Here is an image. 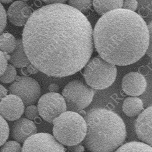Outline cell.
I'll return each mask as SVG.
<instances>
[{
    "label": "cell",
    "mask_w": 152,
    "mask_h": 152,
    "mask_svg": "<svg viewBox=\"0 0 152 152\" xmlns=\"http://www.w3.org/2000/svg\"><path fill=\"white\" fill-rule=\"evenodd\" d=\"M26 67H27L28 72L29 74H36L39 72L38 69L31 63Z\"/></svg>",
    "instance_id": "f546056e"
},
{
    "label": "cell",
    "mask_w": 152,
    "mask_h": 152,
    "mask_svg": "<svg viewBox=\"0 0 152 152\" xmlns=\"http://www.w3.org/2000/svg\"><path fill=\"white\" fill-rule=\"evenodd\" d=\"M7 94V90L5 87L0 84V102Z\"/></svg>",
    "instance_id": "4dcf8cb0"
},
{
    "label": "cell",
    "mask_w": 152,
    "mask_h": 152,
    "mask_svg": "<svg viewBox=\"0 0 152 152\" xmlns=\"http://www.w3.org/2000/svg\"><path fill=\"white\" fill-rule=\"evenodd\" d=\"M24 112V104L22 99L16 95H6L0 102V114L7 121L18 120Z\"/></svg>",
    "instance_id": "30bf717a"
},
{
    "label": "cell",
    "mask_w": 152,
    "mask_h": 152,
    "mask_svg": "<svg viewBox=\"0 0 152 152\" xmlns=\"http://www.w3.org/2000/svg\"><path fill=\"white\" fill-rule=\"evenodd\" d=\"M143 102L140 98L129 97L124 100L122 110L127 116L134 117L138 115L143 110Z\"/></svg>",
    "instance_id": "e0dca14e"
},
{
    "label": "cell",
    "mask_w": 152,
    "mask_h": 152,
    "mask_svg": "<svg viewBox=\"0 0 152 152\" xmlns=\"http://www.w3.org/2000/svg\"><path fill=\"white\" fill-rule=\"evenodd\" d=\"M32 13V8L26 2L16 1L10 6L6 14L11 24L22 27L25 26Z\"/></svg>",
    "instance_id": "4fadbf2b"
},
{
    "label": "cell",
    "mask_w": 152,
    "mask_h": 152,
    "mask_svg": "<svg viewBox=\"0 0 152 152\" xmlns=\"http://www.w3.org/2000/svg\"><path fill=\"white\" fill-rule=\"evenodd\" d=\"M0 152H22V147L18 141H7L2 145Z\"/></svg>",
    "instance_id": "603a6c76"
},
{
    "label": "cell",
    "mask_w": 152,
    "mask_h": 152,
    "mask_svg": "<svg viewBox=\"0 0 152 152\" xmlns=\"http://www.w3.org/2000/svg\"><path fill=\"white\" fill-rule=\"evenodd\" d=\"M49 88L50 92H58L59 90V86L56 83H51L50 85Z\"/></svg>",
    "instance_id": "1f68e13d"
},
{
    "label": "cell",
    "mask_w": 152,
    "mask_h": 152,
    "mask_svg": "<svg viewBox=\"0 0 152 152\" xmlns=\"http://www.w3.org/2000/svg\"><path fill=\"white\" fill-rule=\"evenodd\" d=\"M7 24V14L5 9L0 3V34L4 31Z\"/></svg>",
    "instance_id": "d4e9b609"
},
{
    "label": "cell",
    "mask_w": 152,
    "mask_h": 152,
    "mask_svg": "<svg viewBox=\"0 0 152 152\" xmlns=\"http://www.w3.org/2000/svg\"><path fill=\"white\" fill-rule=\"evenodd\" d=\"M147 80L142 74L131 72L126 75L122 81V88L126 94L131 96H140L147 88Z\"/></svg>",
    "instance_id": "8fae6325"
},
{
    "label": "cell",
    "mask_w": 152,
    "mask_h": 152,
    "mask_svg": "<svg viewBox=\"0 0 152 152\" xmlns=\"http://www.w3.org/2000/svg\"><path fill=\"white\" fill-rule=\"evenodd\" d=\"M84 68L83 77L87 85L92 89H106L112 85L116 78V66L104 60L99 55L88 60Z\"/></svg>",
    "instance_id": "5b68a950"
},
{
    "label": "cell",
    "mask_w": 152,
    "mask_h": 152,
    "mask_svg": "<svg viewBox=\"0 0 152 152\" xmlns=\"http://www.w3.org/2000/svg\"><path fill=\"white\" fill-rule=\"evenodd\" d=\"M7 65V60L6 58L5 54L0 51V76L6 71Z\"/></svg>",
    "instance_id": "4316f807"
},
{
    "label": "cell",
    "mask_w": 152,
    "mask_h": 152,
    "mask_svg": "<svg viewBox=\"0 0 152 152\" xmlns=\"http://www.w3.org/2000/svg\"><path fill=\"white\" fill-rule=\"evenodd\" d=\"M37 128L32 121L20 118L12 125L11 135L18 142H24L29 137L36 134Z\"/></svg>",
    "instance_id": "5bb4252c"
},
{
    "label": "cell",
    "mask_w": 152,
    "mask_h": 152,
    "mask_svg": "<svg viewBox=\"0 0 152 152\" xmlns=\"http://www.w3.org/2000/svg\"><path fill=\"white\" fill-rule=\"evenodd\" d=\"M16 45V39L11 33L6 32L0 34V51L7 54L11 53Z\"/></svg>",
    "instance_id": "d6986e66"
},
{
    "label": "cell",
    "mask_w": 152,
    "mask_h": 152,
    "mask_svg": "<svg viewBox=\"0 0 152 152\" xmlns=\"http://www.w3.org/2000/svg\"><path fill=\"white\" fill-rule=\"evenodd\" d=\"M9 132V126L7 121L0 114V147L7 140Z\"/></svg>",
    "instance_id": "7402d4cb"
},
{
    "label": "cell",
    "mask_w": 152,
    "mask_h": 152,
    "mask_svg": "<svg viewBox=\"0 0 152 152\" xmlns=\"http://www.w3.org/2000/svg\"><path fill=\"white\" fill-rule=\"evenodd\" d=\"M124 0H92V5L99 15H103L109 11L121 9Z\"/></svg>",
    "instance_id": "2e32d148"
},
{
    "label": "cell",
    "mask_w": 152,
    "mask_h": 152,
    "mask_svg": "<svg viewBox=\"0 0 152 152\" xmlns=\"http://www.w3.org/2000/svg\"><path fill=\"white\" fill-rule=\"evenodd\" d=\"M16 77L15 67L11 64H8L6 71L0 76V81L5 83H9L14 81Z\"/></svg>",
    "instance_id": "44dd1931"
},
{
    "label": "cell",
    "mask_w": 152,
    "mask_h": 152,
    "mask_svg": "<svg viewBox=\"0 0 152 152\" xmlns=\"http://www.w3.org/2000/svg\"><path fill=\"white\" fill-rule=\"evenodd\" d=\"M69 4L78 11L84 13L90 9L92 0H69Z\"/></svg>",
    "instance_id": "ffe728a7"
},
{
    "label": "cell",
    "mask_w": 152,
    "mask_h": 152,
    "mask_svg": "<svg viewBox=\"0 0 152 152\" xmlns=\"http://www.w3.org/2000/svg\"><path fill=\"white\" fill-rule=\"evenodd\" d=\"M114 152H152V148L143 142L131 141L121 145Z\"/></svg>",
    "instance_id": "ac0fdd59"
},
{
    "label": "cell",
    "mask_w": 152,
    "mask_h": 152,
    "mask_svg": "<svg viewBox=\"0 0 152 152\" xmlns=\"http://www.w3.org/2000/svg\"><path fill=\"white\" fill-rule=\"evenodd\" d=\"M94 94L92 88L80 80L70 82L62 91L66 110L77 113L87 108L92 102Z\"/></svg>",
    "instance_id": "8992f818"
},
{
    "label": "cell",
    "mask_w": 152,
    "mask_h": 152,
    "mask_svg": "<svg viewBox=\"0 0 152 152\" xmlns=\"http://www.w3.org/2000/svg\"><path fill=\"white\" fill-rule=\"evenodd\" d=\"M41 1H44L45 2H46L49 1V0H41Z\"/></svg>",
    "instance_id": "d590c367"
},
{
    "label": "cell",
    "mask_w": 152,
    "mask_h": 152,
    "mask_svg": "<svg viewBox=\"0 0 152 152\" xmlns=\"http://www.w3.org/2000/svg\"><path fill=\"white\" fill-rule=\"evenodd\" d=\"M147 26L149 29L150 37H149V43L148 48L147 50V54L151 58L152 57V23H150V24Z\"/></svg>",
    "instance_id": "83f0119b"
},
{
    "label": "cell",
    "mask_w": 152,
    "mask_h": 152,
    "mask_svg": "<svg viewBox=\"0 0 152 152\" xmlns=\"http://www.w3.org/2000/svg\"><path fill=\"white\" fill-rule=\"evenodd\" d=\"M68 149L71 152H83L85 151V148L82 145L77 144L72 146H68Z\"/></svg>",
    "instance_id": "f1b7e54d"
},
{
    "label": "cell",
    "mask_w": 152,
    "mask_h": 152,
    "mask_svg": "<svg viewBox=\"0 0 152 152\" xmlns=\"http://www.w3.org/2000/svg\"><path fill=\"white\" fill-rule=\"evenodd\" d=\"M152 112L151 106L141 112L135 122L137 136L143 142L152 147Z\"/></svg>",
    "instance_id": "7c38bea8"
},
{
    "label": "cell",
    "mask_w": 152,
    "mask_h": 152,
    "mask_svg": "<svg viewBox=\"0 0 152 152\" xmlns=\"http://www.w3.org/2000/svg\"><path fill=\"white\" fill-rule=\"evenodd\" d=\"M147 23L135 12L124 9L105 14L93 31V42L99 55L115 65L137 62L147 53L149 43Z\"/></svg>",
    "instance_id": "7a4b0ae2"
},
{
    "label": "cell",
    "mask_w": 152,
    "mask_h": 152,
    "mask_svg": "<svg viewBox=\"0 0 152 152\" xmlns=\"http://www.w3.org/2000/svg\"><path fill=\"white\" fill-rule=\"evenodd\" d=\"M10 56L11 65L18 68L26 67L31 63L24 51L22 38L16 40V47Z\"/></svg>",
    "instance_id": "9a60e30c"
},
{
    "label": "cell",
    "mask_w": 152,
    "mask_h": 152,
    "mask_svg": "<svg viewBox=\"0 0 152 152\" xmlns=\"http://www.w3.org/2000/svg\"><path fill=\"white\" fill-rule=\"evenodd\" d=\"M137 6L138 3L136 0H125L123 3L122 9L135 12L137 9Z\"/></svg>",
    "instance_id": "484cf974"
},
{
    "label": "cell",
    "mask_w": 152,
    "mask_h": 152,
    "mask_svg": "<svg viewBox=\"0 0 152 152\" xmlns=\"http://www.w3.org/2000/svg\"><path fill=\"white\" fill-rule=\"evenodd\" d=\"M86 135L82 143L91 152H114L125 142V122L116 113L106 109L90 110L85 117Z\"/></svg>",
    "instance_id": "3957f363"
},
{
    "label": "cell",
    "mask_w": 152,
    "mask_h": 152,
    "mask_svg": "<svg viewBox=\"0 0 152 152\" xmlns=\"http://www.w3.org/2000/svg\"><path fill=\"white\" fill-rule=\"evenodd\" d=\"M67 0H49L46 3L49 4H64Z\"/></svg>",
    "instance_id": "d6a6232c"
},
{
    "label": "cell",
    "mask_w": 152,
    "mask_h": 152,
    "mask_svg": "<svg viewBox=\"0 0 152 152\" xmlns=\"http://www.w3.org/2000/svg\"><path fill=\"white\" fill-rule=\"evenodd\" d=\"M22 152H65L63 145L48 133H36L24 142Z\"/></svg>",
    "instance_id": "9c48e42d"
},
{
    "label": "cell",
    "mask_w": 152,
    "mask_h": 152,
    "mask_svg": "<svg viewBox=\"0 0 152 152\" xmlns=\"http://www.w3.org/2000/svg\"><path fill=\"white\" fill-rule=\"evenodd\" d=\"M9 87L10 94L18 96L26 105L35 103L41 96V87L35 79L28 76H16Z\"/></svg>",
    "instance_id": "52a82bcc"
},
{
    "label": "cell",
    "mask_w": 152,
    "mask_h": 152,
    "mask_svg": "<svg viewBox=\"0 0 152 152\" xmlns=\"http://www.w3.org/2000/svg\"><path fill=\"white\" fill-rule=\"evenodd\" d=\"M25 114L29 120H35L39 115L37 107L34 105H30L28 106L25 110Z\"/></svg>",
    "instance_id": "cb8c5ba5"
},
{
    "label": "cell",
    "mask_w": 152,
    "mask_h": 152,
    "mask_svg": "<svg viewBox=\"0 0 152 152\" xmlns=\"http://www.w3.org/2000/svg\"><path fill=\"white\" fill-rule=\"evenodd\" d=\"M20 1H23V2H26V1H29V0H20Z\"/></svg>",
    "instance_id": "8d00e7d4"
},
{
    "label": "cell",
    "mask_w": 152,
    "mask_h": 152,
    "mask_svg": "<svg viewBox=\"0 0 152 152\" xmlns=\"http://www.w3.org/2000/svg\"><path fill=\"white\" fill-rule=\"evenodd\" d=\"M13 0H0V3H3V4H9Z\"/></svg>",
    "instance_id": "e575fe53"
},
{
    "label": "cell",
    "mask_w": 152,
    "mask_h": 152,
    "mask_svg": "<svg viewBox=\"0 0 152 152\" xmlns=\"http://www.w3.org/2000/svg\"><path fill=\"white\" fill-rule=\"evenodd\" d=\"M22 71V74L23 75V76H28L29 75V73H28L27 69V68H25V67L22 68V71Z\"/></svg>",
    "instance_id": "836d02e7"
},
{
    "label": "cell",
    "mask_w": 152,
    "mask_h": 152,
    "mask_svg": "<svg viewBox=\"0 0 152 152\" xmlns=\"http://www.w3.org/2000/svg\"><path fill=\"white\" fill-rule=\"evenodd\" d=\"M39 115L50 124L55 118L66 111L65 100L58 92H48L39 98L37 104Z\"/></svg>",
    "instance_id": "ba28073f"
},
{
    "label": "cell",
    "mask_w": 152,
    "mask_h": 152,
    "mask_svg": "<svg viewBox=\"0 0 152 152\" xmlns=\"http://www.w3.org/2000/svg\"><path fill=\"white\" fill-rule=\"evenodd\" d=\"M22 39L31 64L55 77L81 71L94 50L90 22L83 13L64 4H49L33 12Z\"/></svg>",
    "instance_id": "6da1fadb"
},
{
    "label": "cell",
    "mask_w": 152,
    "mask_h": 152,
    "mask_svg": "<svg viewBox=\"0 0 152 152\" xmlns=\"http://www.w3.org/2000/svg\"><path fill=\"white\" fill-rule=\"evenodd\" d=\"M53 124L55 138L67 147L80 144L86 135V121L77 112L66 111L55 118Z\"/></svg>",
    "instance_id": "277c9868"
}]
</instances>
